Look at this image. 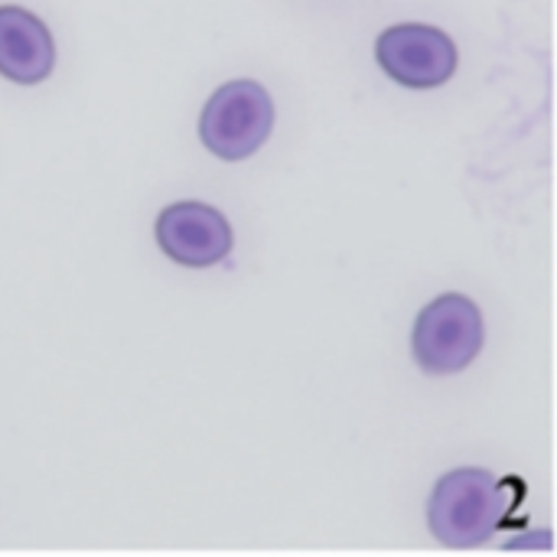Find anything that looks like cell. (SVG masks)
I'll list each match as a JSON object with an SVG mask.
<instances>
[{
  "label": "cell",
  "instance_id": "1",
  "mask_svg": "<svg viewBox=\"0 0 557 557\" xmlns=\"http://www.w3.org/2000/svg\"><path fill=\"white\" fill-rule=\"evenodd\" d=\"M512 512V493L506 480L483 467L447 470L428 496V532L450 552H470L490 545Z\"/></svg>",
  "mask_w": 557,
  "mask_h": 557
},
{
  "label": "cell",
  "instance_id": "2",
  "mask_svg": "<svg viewBox=\"0 0 557 557\" xmlns=\"http://www.w3.org/2000/svg\"><path fill=\"white\" fill-rule=\"evenodd\" d=\"M486 346V320L473 297L447 290L428 300L411 326V356L424 375H460Z\"/></svg>",
  "mask_w": 557,
  "mask_h": 557
},
{
  "label": "cell",
  "instance_id": "3",
  "mask_svg": "<svg viewBox=\"0 0 557 557\" xmlns=\"http://www.w3.org/2000/svg\"><path fill=\"white\" fill-rule=\"evenodd\" d=\"M271 131H274V98L255 78H232L219 85L199 114L202 147L225 163L255 157L268 144Z\"/></svg>",
  "mask_w": 557,
  "mask_h": 557
},
{
  "label": "cell",
  "instance_id": "4",
  "mask_svg": "<svg viewBox=\"0 0 557 557\" xmlns=\"http://www.w3.org/2000/svg\"><path fill=\"white\" fill-rule=\"evenodd\" d=\"M379 69L401 88L428 91L457 75L460 52L450 33L431 23H395L375 39Z\"/></svg>",
  "mask_w": 557,
  "mask_h": 557
},
{
  "label": "cell",
  "instance_id": "5",
  "mask_svg": "<svg viewBox=\"0 0 557 557\" xmlns=\"http://www.w3.org/2000/svg\"><path fill=\"white\" fill-rule=\"evenodd\" d=\"M157 248L180 268H215L235 248V232L228 219L199 199L170 202L153 222Z\"/></svg>",
  "mask_w": 557,
  "mask_h": 557
},
{
  "label": "cell",
  "instance_id": "6",
  "mask_svg": "<svg viewBox=\"0 0 557 557\" xmlns=\"http://www.w3.org/2000/svg\"><path fill=\"white\" fill-rule=\"evenodd\" d=\"M55 69V39L26 7H0V75L13 85H39Z\"/></svg>",
  "mask_w": 557,
  "mask_h": 557
}]
</instances>
